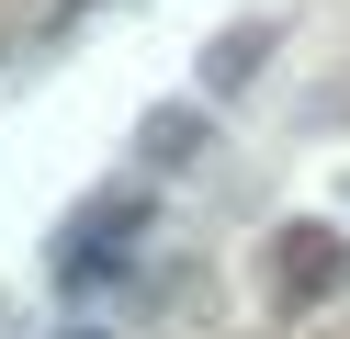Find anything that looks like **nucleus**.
Listing matches in <instances>:
<instances>
[{
    "label": "nucleus",
    "instance_id": "obj_1",
    "mask_svg": "<svg viewBox=\"0 0 350 339\" xmlns=\"http://www.w3.org/2000/svg\"><path fill=\"white\" fill-rule=\"evenodd\" d=\"M147 226H159V192H147V181H124V192L79 203V215L57 226V283H68V294L113 283V260H136V238H147Z\"/></svg>",
    "mask_w": 350,
    "mask_h": 339
},
{
    "label": "nucleus",
    "instance_id": "obj_2",
    "mask_svg": "<svg viewBox=\"0 0 350 339\" xmlns=\"http://www.w3.org/2000/svg\"><path fill=\"white\" fill-rule=\"evenodd\" d=\"M260 45H271V34H226V45L204 57V79H215V90H226V79H249V68H260Z\"/></svg>",
    "mask_w": 350,
    "mask_h": 339
},
{
    "label": "nucleus",
    "instance_id": "obj_3",
    "mask_svg": "<svg viewBox=\"0 0 350 339\" xmlns=\"http://www.w3.org/2000/svg\"><path fill=\"white\" fill-rule=\"evenodd\" d=\"M192 136H204V125H192V113H159V125H147V158H181Z\"/></svg>",
    "mask_w": 350,
    "mask_h": 339
},
{
    "label": "nucleus",
    "instance_id": "obj_4",
    "mask_svg": "<svg viewBox=\"0 0 350 339\" xmlns=\"http://www.w3.org/2000/svg\"><path fill=\"white\" fill-rule=\"evenodd\" d=\"M79 339H91V328H79Z\"/></svg>",
    "mask_w": 350,
    "mask_h": 339
}]
</instances>
